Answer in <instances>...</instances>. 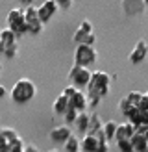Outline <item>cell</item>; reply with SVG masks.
<instances>
[{
    "mask_svg": "<svg viewBox=\"0 0 148 152\" xmlns=\"http://www.w3.org/2000/svg\"><path fill=\"white\" fill-rule=\"evenodd\" d=\"M113 76L104 72V71H93V76L87 83V98H89V108H96L98 102L109 93Z\"/></svg>",
    "mask_w": 148,
    "mask_h": 152,
    "instance_id": "1",
    "label": "cell"
},
{
    "mask_svg": "<svg viewBox=\"0 0 148 152\" xmlns=\"http://www.w3.org/2000/svg\"><path fill=\"white\" fill-rule=\"evenodd\" d=\"M35 95H37V87L30 78H19L9 91L13 104H28L30 100L35 98Z\"/></svg>",
    "mask_w": 148,
    "mask_h": 152,
    "instance_id": "2",
    "label": "cell"
},
{
    "mask_svg": "<svg viewBox=\"0 0 148 152\" xmlns=\"http://www.w3.org/2000/svg\"><path fill=\"white\" fill-rule=\"evenodd\" d=\"M19 35L11 32L9 28H2L0 30V56H4L7 59H13L19 52Z\"/></svg>",
    "mask_w": 148,
    "mask_h": 152,
    "instance_id": "3",
    "label": "cell"
},
{
    "mask_svg": "<svg viewBox=\"0 0 148 152\" xmlns=\"http://www.w3.org/2000/svg\"><path fill=\"white\" fill-rule=\"evenodd\" d=\"M6 24H7L6 28H9L11 32H15L19 37L28 34L24 10H20V7H13V10H9V13H7V17H6Z\"/></svg>",
    "mask_w": 148,
    "mask_h": 152,
    "instance_id": "4",
    "label": "cell"
},
{
    "mask_svg": "<svg viewBox=\"0 0 148 152\" xmlns=\"http://www.w3.org/2000/svg\"><path fill=\"white\" fill-rule=\"evenodd\" d=\"M98 59V52H96L94 47L91 45H85V43H80L76 50H74V63L76 65H81V67H89L96 63Z\"/></svg>",
    "mask_w": 148,
    "mask_h": 152,
    "instance_id": "5",
    "label": "cell"
},
{
    "mask_svg": "<svg viewBox=\"0 0 148 152\" xmlns=\"http://www.w3.org/2000/svg\"><path fill=\"white\" fill-rule=\"evenodd\" d=\"M91 76H93V71L89 69V67H81V65H76V63H74L69 71V80L72 82V86H76L78 89L87 87Z\"/></svg>",
    "mask_w": 148,
    "mask_h": 152,
    "instance_id": "6",
    "label": "cell"
},
{
    "mask_svg": "<svg viewBox=\"0 0 148 152\" xmlns=\"http://www.w3.org/2000/svg\"><path fill=\"white\" fill-rule=\"evenodd\" d=\"M24 17H26V24H28V32L30 34H33V35H37V34H41L43 32V22H41V19H39V13H37V6H26L24 7Z\"/></svg>",
    "mask_w": 148,
    "mask_h": 152,
    "instance_id": "7",
    "label": "cell"
},
{
    "mask_svg": "<svg viewBox=\"0 0 148 152\" xmlns=\"http://www.w3.org/2000/svg\"><path fill=\"white\" fill-rule=\"evenodd\" d=\"M57 10H59V6L56 0H44L41 6H37V13H39V19L43 24L50 22V19L57 13Z\"/></svg>",
    "mask_w": 148,
    "mask_h": 152,
    "instance_id": "8",
    "label": "cell"
},
{
    "mask_svg": "<svg viewBox=\"0 0 148 152\" xmlns=\"http://www.w3.org/2000/svg\"><path fill=\"white\" fill-rule=\"evenodd\" d=\"M146 56H148V45H146L144 39H139V41L135 43V47L131 48L128 59H130L131 63L137 65V63H143L144 59H146Z\"/></svg>",
    "mask_w": 148,
    "mask_h": 152,
    "instance_id": "9",
    "label": "cell"
},
{
    "mask_svg": "<svg viewBox=\"0 0 148 152\" xmlns=\"http://www.w3.org/2000/svg\"><path fill=\"white\" fill-rule=\"evenodd\" d=\"M72 135V132H70V128H69V124H61V126H54L50 130V139L54 141V143H63L67 141Z\"/></svg>",
    "mask_w": 148,
    "mask_h": 152,
    "instance_id": "10",
    "label": "cell"
},
{
    "mask_svg": "<svg viewBox=\"0 0 148 152\" xmlns=\"http://www.w3.org/2000/svg\"><path fill=\"white\" fill-rule=\"evenodd\" d=\"M144 2L143 0H122V10L126 15L130 17H135V15H141L144 11Z\"/></svg>",
    "mask_w": 148,
    "mask_h": 152,
    "instance_id": "11",
    "label": "cell"
},
{
    "mask_svg": "<svg viewBox=\"0 0 148 152\" xmlns=\"http://www.w3.org/2000/svg\"><path fill=\"white\" fill-rule=\"evenodd\" d=\"M91 34H93V24H91V20L85 19V20L80 22V26H78L76 32H74V37H72V39H74V43H76V45H80V43H83L85 37L91 35Z\"/></svg>",
    "mask_w": 148,
    "mask_h": 152,
    "instance_id": "12",
    "label": "cell"
},
{
    "mask_svg": "<svg viewBox=\"0 0 148 152\" xmlns=\"http://www.w3.org/2000/svg\"><path fill=\"white\" fill-rule=\"evenodd\" d=\"M69 104L70 108H74L76 111H85L87 106H89V98H87V93H83V91H78L74 96L69 98Z\"/></svg>",
    "mask_w": 148,
    "mask_h": 152,
    "instance_id": "13",
    "label": "cell"
},
{
    "mask_svg": "<svg viewBox=\"0 0 148 152\" xmlns=\"http://www.w3.org/2000/svg\"><path fill=\"white\" fill-rule=\"evenodd\" d=\"M81 150L83 152H98V135L85 134L83 139H81Z\"/></svg>",
    "mask_w": 148,
    "mask_h": 152,
    "instance_id": "14",
    "label": "cell"
},
{
    "mask_svg": "<svg viewBox=\"0 0 148 152\" xmlns=\"http://www.w3.org/2000/svg\"><path fill=\"white\" fill-rule=\"evenodd\" d=\"M133 134H135V126H133L130 121H126V123H120V124L117 126L115 139H131Z\"/></svg>",
    "mask_w": 148,
    "mask_h": 152,
    "instance_id": "15",
    "label": "cell"
},
{
    "mask_svg": "<svg viewBox=\"0 0 148 152\" xmlns=\"http://www.w3.org/2000/svg\"><path fill=\"white\" fill-rule=\"evenodd\" d=\"M131 145L135 152H148V139L144 134H141L135 130V134L131 135Z\"/></svg>",
    "mask_w": 148,
    "mask_h": 152,
    "instance_id": "16",
    "label": "cell"
},
{
    "mask_svg": "<svg viewBox=\"0 0 148 152\" xmlns=\"http://www.w3.org/2000/svg\"><path fill=\"white\" fill-rule=\"evenodd\" d=\"M70 108V104H69V96L67 95H59L56 100H54V104H52V110H54V113H57V115H65V111Z\"/></svg>",
    "mask_w": 148,
    "mask_h": 152,
    "instance_id": "17",
    "label": "cell"
},
{
    "mask_svg": "<svg viewBox=\"0 0 148 152\" xmlns=\"http://www.w3.org/2000/svg\"><path fill=\"white\" fill-rule=\"evenodd\" d=\"M126 119H128L130 123L137 128L141 124H144V111L141 110V108H131L128 113H126Z\"/></svg>",
    "mask_w": 148,
    "mask_h": 152,
    "instance_id": "18",
    "label": "cell"
},
{
    "mask_svg": "<svg viewBox=\"0 0 148 152\" xmlns=\"http://www.w3.org/2000/svg\"><path fill=\"white\" fill-rule=\"evenodd\" d=\"M89 115H91V113L80 111L78 117H76V121H74V126H76V130H78L80 134H83V135L89 132Z\"/></svg>",
    "mask_w": 148,
    "mask_h": 152,
    "instance_id": "19",
    "label": "cell"
},
{
    "mask_svg": "<svg viewBox=\"0 0 148 152\" xmlns=\"http://www.w3.org/2000/svg\"><path fill=\"white\" fill-rule=\"evenodd\" d=\"M102 126H104V121L100 119V115L96 111H93L89 115V132L87 134H98L102 132Z\"/></svg>",
    "mask_w": 148,
    "mask_h": 152,
    "instance_id": "20",
    "label": "cell"
},
{
    "mask_svg": "<svg viewBox=\"0 0 148 152\" xmlns=\"http://www.w3.org/2000/svg\"><path fill=\"white\" fill-rule=\"evenodd\" d=\"M63 150L65 152H78V150H81V139H78L76 135H70V137L63 143Z\"/></svg>",
    "mask_w": 148,
    "mask_h": 152,
    "instance_id": "21",
    "label": "cell"
},
{
    "mask_svg": "<svg viewBox=\"0 0 148 152\" xmlns=\"http://www.w3.org/2000/svg\"><path fill=\"white\" fill-rule=\"evenodd\" d=\"M117 123L115 121H106L104 123V126H102V130H104V135L107 137V141H111V139H115V135H117Z\"/></svg>",
    "mask_w": 148,
    "mask_h": 152,
    "instance_id": "22",
    "label": "cell"
},
{
    "mask_svg": "<svg viewBox=\"0 0 148 152\" xmlns=\"http://www.w3.org/2000/svg\"><path fill=\"white\" fill-rule=\"evenodd\" d=\"M24 147H26L24 141L19 137V139H15V141H11V143H7L6 148H4L2 152H22V150H24Z\"/></svg>",
    "mask_w": 148,
    "mask_h": 152,
    "instance_id": "23",
    "label": "cell"
},
{
    "mask_svg": "<svg viewBox=\"0 0 148 152\" xmlns=\"http://www.w3.org/2000/svg\"><path fill=\"white\" fill-rule=\"evenodd\" d=\"M0 132H2V135L6 137V141H7V143H11V141H15V139H19V137H20L19 132H17V130H13V128H9V126L0 128Z\"/></svg>",
    "mask_w": 148,
    "mask_h": 152,
    "instance_id": "24",
    "label": "cell"
},
{
    "mask_svg": "<svg viewBox=\"0 0 148 152\" xmlns=\"http://www.w3.org/2000/svg\"><path fill=\"white\" fill-rule=\"evenodd\" d=\"M143 95L144 93H139V91H130V93L126 95V98L130 100V104L133 106V108H137L139 102H141V98H143Z\"/></svg>",
    "mask_w": 148,
    "mask_h": 152,
    "instance_id": "25",
    "label": "cell"
},
{
    "mask_svg": "<svg viewBox=\"0 0 148 152\" xmlns=\"http://www.w3.org/2000/svg\"><path fill=\"white\" fill-rule=\"evenodd\" d=\"M117 147L120 152H135L131 145V139H117Z\"/></svg>",
    "mask_w": 148,
    "mask_h": 152,
    "instance_id": "26",
    "label": "cell"
},
{
    "mask_svg": "<svg viewBox=\"0 0 148 152\" xmlns=\"http://www.w3.org/2000/svg\"><path fill=\"white\" fill-rule=\"evenodd\" d=\"M78 113L80 111H76V110H74V108H69V110H67L65 111V123L67 124H74V121H76V117H78Z\"/></svg>",
    "mask_w": 148,
    "mask_h": 152,
    "instance_id": "27",
    "label": "cell"
},
{
    "mask_svg": "<svg viewBox=\"0 0 148 152\" xmlns=\"http://www.w3.org/2000/svg\"><path fill=\"white\" fill-rule=\"evenodd\" d=\"M133 108V106L130 104V100H128V98H120V100H118V111H120V113H124V115H126V113H128L130 110Z\"/></svg>",
    "mask_w": 148,
    "mask_h": 152,
    "instance_id": "28",
    "label": "cell"
},
{
    "mask_svg": "<svg viewBox=\"0 0 148 152\" xmlns=\"http://www.w3.org/2000/svg\"><path fill=\"white\" fill-rule=\"evenodd\" d=\"M78 91H80V89H78L76 86H67V87H65V89L61 91V93H63V95H67V96L70 98V96H74V95H76Z\"/></svg>",
    "mask_w": 148,
    "mask_h": 152,
    "instance_id": "29",
    "label": "cell"
},
{
    "mask_svg": "<svg viewBox=\"0 0 148 152\" xmlns=\"http://www.w3.org/2000/svg\"><path fill=\"white\" fill-rule=\"evenodd\" d=\"M137 108H141L144 113H148V95H143V98H141V102H139Z\"/></svg>",
    "mask_w": 148,
    "mask_h": 152,
    "instance_id": "30",
    "label": "cell"
},
{
    "mask_svg": "<svg viewBox=\"0 0 148 152\" xmlns=\"http://www.w3.org/2000/svg\"><path fill=\"white\" fill-rule=\"evenodd\" d=\"M57 6H59V10H69V7L72 6V0H56Z\"/></svg>",
    "mask_w": 148,
    "mask_h": 152,
    "instance_id": "31",
    "label": "cell"
},
{
    "mask_svg": "<svg viewBox=\"0 0 148 152\" xmlns=\"http://www.w3.org/2000/svg\"><path fill=\"white\" fill-rule=\"evenodd\" d=\"M94 41H96V35H94V32H93L91 35H87V37H85V41H83V43H85V45H91V47H94Z\"/></svg>",
    "mask_w": 148,
    "mask_h": 152,
    "instance_id": "32",
    "label": "cell"
},
{
    "mask_svg": "<svg viewBox=\"0 0 148 152\" xmlns=\"http://www.w3.org/2000/svg\"><path fill=\"white\" fill-rule=\"evenodd\" d=\"M22 152H39V148H37L35 145H26Z\"/></svg>",
    "mask_w": 148,
    "mask_h": 152,
    "instance_id": "33",
    "label": "cell"
},
{
    "mask_svg": "<svg viewBox=\"0 0 148 152\" xmlns=\"http://www.w3.org/2000/svg\"><path fill=\"white\" fill-rule=\"evenodd\" d=\"M6 145H7V141H6V137L2 135V132H0V152L6 148Z\"/></svg>",
    "mask_w": 148,
    "mask_h": 152,
    "instance_id": "34",
    "label": "cell"
},
{
    "mask_svg": "<svg viewBox=\"0 0 148 152\" xmlns=\"http://www.w3.org/2000/svg\"><path fill=\"white\" fill-rule=\"evenodd\" d=\"M17 2H19L20 6H24V7H26V6H32L35 0H17Z\"/></svg>",
    "mask_w": 148,
    "mask_h": 152,
    "instance_id": "35",
    "label": "cell"
},
{
    "mask_svg": "<svg viewBox=\"0 0 148 152\" xmlns=\"http://www.w3.org/2000/svg\"><path fill=\"white\" fill-rule=\"evenodd\" d=\"M6 93H7V91H6V87L2 86V83H0V98H2V96H6Z\"/></svg>",
    "mask_w": 148,
    "mask_h": 152,
    "instance_id": "36",
    "label": "cell"
},
{
    "mask_svg": "<svg viewBox=\"0 0 148 152\" xmlns=\"http://www.w3.org/2000/svg\"><path fill=\"white\" fill-rule=\"evenodd\" d=\"M144 124L148 126V113H144Z\"/></svg>",
    "mask_w": 148,
    "mask_h": 152,
    "instance_id": "37",
    "label": "cell"
},
{
    "mask_svg": "<svg viewBox=\"0 0 148 152\" xmlns=\"http://www.w3.org/2000/svg\"><path fill=\"white\" fill-rule=\"evenodd\" d=\"M48 152H59V150H57V148H52V150H48Z\"/></svg>",
    "mask_w": 148,
    "mask_h": 152,
    "instance_id": "38",
    "label": "cell"
},
{
    "mask_svg": "<svg viewBox=\"0 0 148 152\" xmlns=\"http://www.w3.org/2000/svg\"><path fill=\"white\" fill-rule=\"evenodd\" d=\"M143 2H144V6H146V7H148V0H143Z\"/></svg>",
    "mask_w": 148,
    "mask_h": 152,
    "instance_id": "39",
    "label": "cell"
},
{
    "mask_svg": "<svg viewBox=\"0 0 148 152\" xmlns=\"http://www.w3.org/2000/svg\"><path fill=\"white\" fill-rule=\"evenodd\" d=\"M144 135H146V139H148V128H146V132H144Z\"/></svg>",
    "mask_w": 148,
    "mask_h": 152,
    "instance_id": "40",
    "label": "cell"
},
{
    "mask_svg": "<svg viewBox=\"0 0 148 152\" xmlns=\"http://www.w3.org/2000/svg\"><path fill=\"white\" fill-rule=\"evenodd\" d=\"M0 72H2V63H0Z\"/></svg>",
    "mask_w": 148,
    "mask_h": 152,
    "instance_id": "41",
    "label": "cell"
},
{
    "mask_svg": "<svg viewBox=\"0 0 148 152\" xmlns=\"http://www.w3.org/2000/svg\"><path fill=\"white\" fill-rule=\"evenodd\" d=\"M144 95H148V91H146V93H144Z\"/></svg>",
    "mask_w": 148,
    "mask_h": 152,
    "instance_id": "42",
    "label": "cell"
},
{
    "mask_svg": "<svg viewBox=\"0 0 148 152\" xmlns=\"http://www.w3.org/2000/svg\"><path fill=\"white\" fill-rule=\"evenodd\" d=\"M78 152H83V150H78Z\"/></svg>",
    "mask_w": 148,
    "mask_h": 152,
    "instance_id": "43",
    "label": "cell"
},
{
    "mask_svg": "<svg viewBox=\"0 0 148 152\" xmlns=\"http://www.w3.org/2000/svg\"><path fill=\"white\" fill-rule=\"evenodd\" d=\"M0 30H2V28H0Z\"/></svg>",
    "mask_w": 148,
    "mask_h": 152,
    "instance_id": "44",
    "label": "cell"
}]
</instances>
